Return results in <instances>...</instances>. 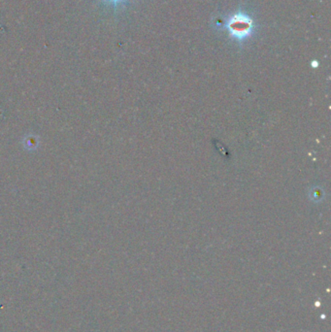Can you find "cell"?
Listing matches in <instances>:
<instances>
[{"instance_id": "6da1fadb", "label": "cell", "mask_w": 331, "mask_h": 332, "mask_svg": "<svg viewBox=\"0 0 331 332\" xmlns=\"http://www.w3.org/2000/svg\"><path fill=\"white\" fill-rule=\"evenodd\" d=\"M226 28L230 36L237 40H244L252 34L254 22L244 13H236L226 23Z\"/></svg>"}, {"instance_id": "7a4b0ae2", "label": "cell", "mask_w": 331, "mask_h": 332, "mask_svg": "<svg viewBox=\"0 0 331 332\" xmlns=\"http://www.w3.org/2000/svg\"><path fill=\"white\" fill-rule=\"evenodd\" d=\"M108 1H110L111 3H113L114 5H118L122 2H124V0H108Z\"/></svg>"}]
</instances>
